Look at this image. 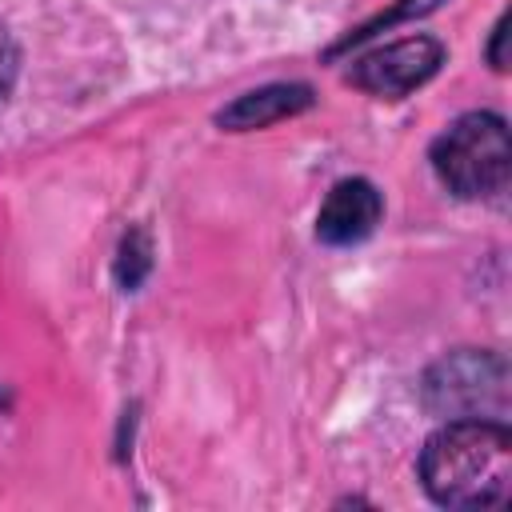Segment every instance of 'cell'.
<instances>
[{
    "label": "cell",
    "instance_id": "obj_8",
    "mask_svg": "<svg viewBox=\"0 0 512 512\" xmlns=\"http://www.w3.org/2000/svg\"><path fill=\"white\" fill-rule=\"evenodd\" d=\"M428 8H436V0H404L400 8H392V12H380L376 20H368L364 28H356L340 48H352V44H360V40H368L376 28H388V24H396V20H404V16H416V12H428Z\"/></svg>",
    "mask_w": 512,
    "mask_h": 512
},
{
    "label": "cell",
    "instance_id": "obj_7",
    "mask_svg": "<svg viewBox=\"0 0 512 512\" xmlns=\"http://www.w3.org/2000/svg\"><path fill=\"white\" fill-rule=\"evenodd\" d=\"M148 272V236L144 232H128L120 244V260H116V280L124 288H136Z\"/></svg>",
    "mask_w": 512,
    "mask_h": 512
},
{
    "label": "cell",
    "instance_id": "obj_5",
    "mask_svg": "<svg viewBox=\"0 0 512 512\" xmlns=\"http://www.w3.org/2000/svg\"><path fill=\"white\" fill-rule=\"evenodd\" d=\"M384 216V200L376 192L372 180H340L328 200L320 204V216H316V236L324 244H356L364 236H372V228L380 224Z\"/></svg>",
    "mask_w": 512,
    "mask_h": 512
},
{
    "label": "cell",
    "instance_id": "obj_2",
    "mask_svg": "<svg viewBox=\"0 0 512 512\" xmlns=\"http://www.w3.org/2000/svg\"><path fill=\"white\" fill-rule=\"evenodd\" d=\"M508 124L496 112H464L432 144V172L460 200L492 196L508 184Z\"/></svg>",
    "mask_w": 512,
    "mask_h": 512
},
{
    "label": "cell",
    "instance_id": "obj_6",
    "mask_svg": "<svg viewBox=\"0 0 512 512\" xmlns=\"http://www.w3.org/2000/svg\"><path fill=\"white\" fill-rule=\"evenodd\" d=\"M312 104V88L308 84H264L256 92L236 96L216 120L228 132H252V128H268L284 116H296Z\"/></svg>",
    "mask_w": 512,
    "mask_h": 512
},
{
    "label": "cell",
    "instance_id": "obj_10",
    "mask_svg": "<svg viewBox=\"0 0 512 512\" xmlns=\"http://www.w3.org/2000/svg\"><path fill=\"white\" fill-rule=\"evenodd\" d=\"M504 36H508V16H500L496 28H492V48H488L492 68H504Z\"/></svg>",
    "mask_w": 512,
    "mask_h": 512
},
{
    "label": "cell",
    "instance_id": "obj_3",
    "mask_svg": "<svg viewBox=\"0 0 512 512\" xmlns=\"http://www.w3.org/2000/svg\"><path fill=\"white\" fill-rule=\"evenodd\" d=\"M424 404L444 420H500L508 412V364L496 352L460 348L424 376Z\"/></svg>",
    "mask_w": 512,
    "mask_h": 512
},
{
    "label": "cell",
    "instance_id": "obj_1",
    "mask_svg": "<svg viewBox=\"0 0 512 512\" xmlns=\"http://www.w3.org/2000/svg\"><path fill=\"white\" fill-rule=\"evenodd\" d=\"M420 484L444 508H492L512 492V436L500 420H448L420 452Z\"/></svg>",
    "mask_w": 512,
    "mask_h": 512
},
{
    "label": "cell",
    "instance_id": "obj_9",
    "mask_svg": "<svg viewBox=\"0 0 512 512\" xmlns=\"http://www.w3.org/2000/svg\"><path fill=\"white\" fill-rule=\"evenodd\" d=\"M12 80H16V44H12L8 24L0 20V104L12 92Z\"/></svg>",
    "mask_w": 512,
    "mask_h": 512
},
{
    "label": "cell",
    "instance_id": "obj_4",
    "mask_svg": "<svg viewBox=\"0 0 512 512\" xmlns=\"http://www.w3.org/2000/svg\"><path fill=\"white\" fill-rule=\"evenodd\" d=\"M444 64V44L436 36H408L384 48L364 52L360 60H352V84L384 96V100H400L408 92H416L424 80L436 76V68Z\"/></svg>",
    "mask_w": 512,
    "mask_h": 512
}]
</instances>
